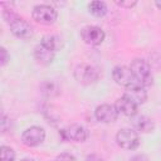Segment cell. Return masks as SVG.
I'll return each instance as SVG.
<instances>
[{
    "mask_svg": "<svg viewBox=\"0 0 161 161\" xmlns=\"http://www.w3.org/2000/svg\"><path fill=\"white\" fill-rule=\"evenodd\" d=\"M118 6H121V8H127V9H131L132 6H135L136 4H137V1H131V0H128V1H114Z\"/></svg>",
    "mask_w": 161,
    "mask_h": 161,
    "instance_id": "cell-21",
    "label": "cell"
},
{
    "mask_svg": "<svg viewBox=\"0 0 161 161\" xmlns=\"http://www.w3.org/2000/svg\"><path fill=\"white\" fill-rule=\"evenodd\" d=\"M130 161H148V158H147L146 155H136Z\"/></svg>",
    "mask_w": 161,
    "mask_h": 161,
    "instance_id": "cell-24",
    "label": "cell"
},
{
    "mask_svg": "<svg viewBox=\"0 0 161 161\" xmlns=\"http://www.w3.org/2000/svg\"><path fill=\"white\" fill-rule=\"evenodd\" d=\"M34 58L38 63L40 64H50L54 59V52L44 48L42 44H38L35 48H34Z\"/></svg>",
    "mask_w": 161,
    "mask_h": 161,
    "instance_id": "cell-14",
    "label": "cell"
},
{
    "mask_svg": "<svg viewBox=\"0 0 161 161\" xmlns=\"http://www.w3.org/2000/svg\"><path fill=\"white\" fill-rule=\"evenodd\" d=\"M130 69L138 84H141L145 88L152 86L151 68H150V64L145 59H140V58L133 59L130 65Z\"/></svg>",
    "mask_w": 161,
    "mask_h": 161,
    "instance_id": "cell-2",
    "label": "cell"
},
{
    "mask_svg": "<svg viewBox=\"0 0 161 161\" xmlns=\"http://www.w3.org/2000/svg\"><path fill=\"white\" fill-rule=\"evenodd\" d=\"M123 96L127 97L130 101H132L137 106L145 103L147 99V92H146L145 87H142L138 83H133V84L126 87Z\"/></svg>",
    "mask_w": 161,
    "mask_h": 161,
    "instance_id": "cell-11",
    "label": "cell"
},
{
    "mask_svg": "<svg viewBox=\"0 0 161 161\" xmlns=\"http://www.w3.org/2000/svg\"><path fill=\"white\" fill-rule=\"evenodd\" d=\"M112 78L117 84H121L125 87L137 83L130 67H125V65H116L112 70Z\"/></svg>",
    "mask_w": 161,
    "mask_h": 161,
    "instance_id": "cell-9",
    "label": "cell"
},
{
    "mask_svg": "<svg viewBox=\"0 0 161 161\" xmlns=\"http://www.w3.org/2000/svg\"><path fill=\"white\" fill-rule=\"evenodd\" d=\"M117 145L125 150H135L140 145V138L136 131L131 128H122L116 135Z\"/></svg>",
    "mask_w": 161,
    "mask_h": 161,
    "instance_id": "cell-5",
    "label": "cell"
},
{
    "mask_svg": "<svg viewBox=\"0 0 161 161\" xmlns=\"http://www.w3.org/2000/svg\"><path fill=\"white\" fill-rule=\"evenodd\" d=\"M40 44L44 48H47V49H49V50H52L54 53L58 52V50H60L63 48V40H62V38L58 36V35H55V34H45L42 38Z\"/></svg>",
    "mask_w": 161,
    "mask_h": 161,
    "instance_id": "cell-13",
    "label": "cell"
},
{
    "mask_svg": "<svg viewBox=\"0 0 161 161\" xmlns=\"http://www.w3.org/2000/svg\"><path fill=\"white\" fill-rule=\"evenodd\" d=\"M88 10L92 15L97 16V18H102L107 14V5L106 3L103 1H99V0H96V1H92L89 3L88 5Z\"/></svg>",
    "mask_w": 161,
    "mask_h": 161,
    "instance_id": "cell-16",
    "label": "cell"
},
{
    "mask_svg": "<svg viewBox=\"0 0 161 161\" xmlns=\"http://www.w3.org/2000/svg\"><path fill=\"white\" fill-rule=\"evenodd\" d=\"M3 16L6 20V23L9 24L10 30H11V33L15 36H18L20 39H29L33 35V28H31V25L25 19L20 18L13 10H4Z\"/></svg>",
    "mask_w": 161,
    "mask_h": 161,
    "instance_id": "cell-1",
    "label": "cell"
},
{
    "mask_svg": "<svg viewBox=\"0 0 161 161\" xmlns=\"http://www.w3.org/2000/svg\"><path fill=\"white\" fill-rule=\"evenodd\" d=\"M155 5H156V6H157V8H158V9L161 10V1H160V0H157V1H155Z\"/></svg>",
    "mask_w": 161,
    "mask_h": 161,
    "instance_id": "cell-25",
    "label": "cell"
},
{
    "mask_svg": "<svg viewBox=\"0 0 161 161\" xmlns=\"http://www.w3.org/2000/svg\"><path fill=\"white\" fill-rule=\"evenodd\" d=\"M0 157H1V161H14L15 151L9 146H1L0 147Z\"/></svg>",
    "mask_w": 161,
    "mask_h": 161,
    "instance_id": "cell-18",
    "label": "cell"
},
{
    "mask_svg": "<svg viewBox=\"0 0 161 161\" xmlns=\"http://www.w3.org/2000/svg\"><path fill=\"white\" fill-rule=\"evenodd\" d=\"M40 92L47 96V97H55L59 94V88L57 86V83H54L53 80H44L42 84H40Z\"/></svg>",
    "mask_w": 161,
    "mask_h": 161,
    "instance_id": "cell-17",
    "label": "cell"
},
{
    "mask_svg": "<svg viewBox=\"0 0 161 161\" xmlns=\"http://www.w3.org/2000/svg\"><path fill=\"white\" fill-rule=\"evenodd\" d=\"M55 161H77V160H75V157L72 153L63 152V153H60V155L57 156V160Z\"/></svg>",
    "mask_w": 161,
    "mask_h": 161,
    "instance_id": "cell-20",
    "label": "cell"
},
{
    "mask_svg": "<svg viewBox=\"0 0 161 161\" xmlns=\"http://www.w3.org/2000/svg\"><path fill=\"white\" fill-rule=\"evenodd\" d=\"M80 36H82V39H83V42L86 44L99 45V44L103 43V40L106 38V34L99 26L88 25V26H84L80 30Z\"/></svg>",
    "mask_w": 161,
    "mask_h": 161,
    "instance_id": "cell-8",
    "label": "cell"
},
{
    "mask_svg": "<svg viewBox=\"0 0 161 161\" xmlns=\"http://www.w3.org/2000/svg\"><path fill=\"white\" fill-rule=\"evenodd\" d=\"M86 161H103V160H102L101 156H98V155H96V153H92V155H88V156H87Z\"/></svg>",
    "mask_w": 161,
    "mask_h": 161,
    "instance_id": "cell-23",
    "label": "cell"
},
{
    "mask_svg": "<svg viewBox=\"0 0 161 161\" xmlns=\"http://www.w3.org/2000/svg\"><path fill=\"white\" fill-rule=\"evenodd\" d=\"M45 140V131L39 126H31L26 128L21 135V141L28 147H35Z\"/></svg>",
    "mask_w": 161,
    "mask_h": 161,
    "instance_id": "cell-7",
    "label": "cell"
},
{
    "mask_svg": "<svg viewBox=\"0 0 161 161\" xmlns=\"http://www.w3.org/2000/svg\"><path fill=\"white\" fill-rule=\"evenodd\" d=\"M94 116L99 122L111 123L114 122L118 117V111L114 104H101L96 108Z\"/></svg>",
    "mask_w": 161,
    "mask_h": 161,
    "instance_id": "cell-10",
    "label": "cell"
},
{
    "mask_svg": "<svg viewBox=\"0 0 161 161\" xmlns=\"http://www.w3.org/2000/svg\"><path fill=\"white\" fill-rule=\"evenodd\" d=\"M74 78L78 83L88 86L92 83H96L99 78V70L89 64H79L74 69Z\"/></svg>",
    "mask_w": 161,
    "mask_h": 161,
    "instance_id": "cell-4",
    "label": "cell"
},
{
    "mask_svg": "<svg viewBox=\"0 0 161 161\" xmlns=\"http://www.w3.org/2000/svg\"><path fill=\"white\" fill-rule=\"evenodd\" d=\"M31 18H33V20H35L39 24L50 25V24L55 23L57 18H58V13L53 6L42 4V5H36L33 8Z\"/></svg>",
    "mask_w": 161,
    "mask_h": 161,
    "instance_id": "cell-3",
    "label": "cell"
},
{
    "mask_svg": "<svg viewBox=\"0 0 161 161\" xmlns=\"http://www.w3.org/2000/svg\"><path fill=\"white\" fill-rule=\"evenodd\" d=\"M8 125L10 126V119L3 113L1 114V131L3 132H6L8 131Z\"/></svg>",
    "mask_w": 161,
    "mask_h": 161,
    "instance_id": "cell-22",
    "label": "cell"
},
{
    "mask_svg": "<svg viewBox=\"0 0 161 161\" xmlns=\"http://www.w3.org/2000/svg\"><path fill=\"white\" fill-rule=\"evenodd\" d=\"M9 59H10V57H9V54H8V50L4 48V47H1L0 48V64L4 67V65H6V63L9 62Z\"/></svg>",
    "mask_w": 161,
    "mask_h": 161,
    "instance_id": "cell-19",
    "label": "cell"
},
{
    "mask_svg": "<svg viewBox=\"0 0 161 161\" xmlns=\"http://www.w3.org/2000/svg\"><path fill=\"white\" fill-rule=\"evenodd\" d=\"M20 161H34L33 158H29V157H25V158H21Z\"/></svg>",
    "mask_w": 161,
    "mask_h": 161,
    "instance_id": "cell-26",
    "label": "cell"
},
{
    "mask_svg": "<svg viewBox=\"0 0 161 161\" xmlns=\"http://www.w3.org/2000/svg\"><path fill=\"white\" fill-rule=\"evenodd\" d=\"M133 126L137 131L143 132V133H148L152 132L155 130V123L153 121L147 117V116H137L133 118Z\"/></svg>",
    "mask_w": 161,
    "mask_h": 161,
    "instance_id": "cell-15",
    "label": "cell"
},
{
    "mask_svg": "<svg viewBox=\"0 0 161 161\" xmlns=\"http://www.w3.org/2000/svg\"><path fill=\"white\" fill-rule=\"evenodd\" d=\"M63 141H73V142H84L88 138V131L80 125H70L63 128L59 132Z\"/></svg>",
    "mask_w": 161,
    "mask_h": 161,
    "instance_id": "cell-6",
    "label": "cell"
},
{
    "mask_svg": "<svg viewBox=\"0 0 161 161\" xmlns=\"http://www.w3.org/2000/svg\"><path fill=\"white\" fill-rule=\"evenodd\" d=\"M118 113H122L123 116L127 117H135L137 113V104H135L132 101H130L127 97L122 96L121 98H118L114 103Z\"/></svg>",
    "mask_w": 161,
    "mask_h": 161,
    "instance_id": "cell-12",
    "label": "cell"
}]
</instances>
